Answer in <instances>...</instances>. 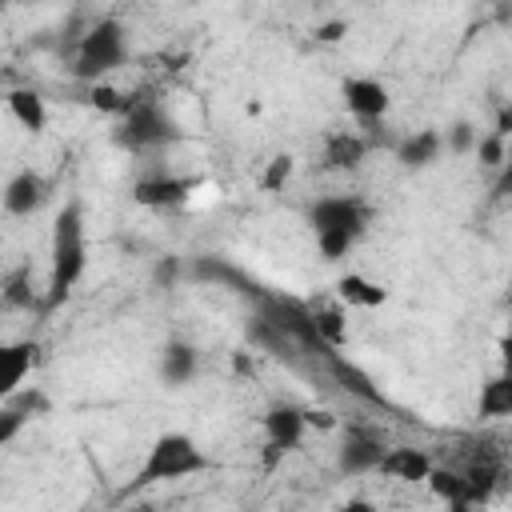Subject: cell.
<instances>
[{
    "mask_svg": "<svg viewBox=\"0 0 512 512\" xmlns=\"http://www.w3.org/2000/svg\"><path fill=\"white\" fill-rule=\"evenodd\" d=\"M112 140H116V148H124V152H148V148H164V144H172L180 132H176V120L160 108V100L156 96H148V92H128V100H124V108H120V116H112Z\"/></svg>",
    "mask_w": 512,
    "mask_h": 512,
    "instance_id": "obj_4",
    "label": "cell"
},
{
    "mask_svg": "<svg viewBox=\"0 0 512 512\" xmlns=\"http://www.w3.org/2000/svg\"><path fill=\"white\" fill-rule=\"evenodd\" d=\"M128 60V28L116 16H100L76 44L72 56V76L92 84V80H108L120 64Z\"/></svg>",
    "mask_w": 512,
    "mask_h": 512,
    "instance_id": "obj_5",
    "label": "cell"
},
{
    "mask_svg": "<svg viewBox=\"0 0 512 512\" xmlns=\"http://www.w3.org/2000/svg\"><path fill=\"white\" fill-rule=\"evenodd\" d=\"M212 468V456L188 436V432H160L140 468H136V480L132 488H152V484H176V480H192V476H204Z\"/></svg>",
    "mask_w": 512,
    "mask_h": 512,
    "instance_id": "obj_3",
    "label": "cell"
},
{
    "mask_svg": "<svg viewBox=\"0 0 512 512\" xmlns=\"http://www.w3.org/2000/svg\"><path fill=\"white\" fill-rule=\"evenodd\" d=\"M36 300H40V292L32 284V268L28 264H16V268H8L0 276V308L28 312V308H36Z\"/></svg>",
    "mask_w": 512,
    "mask_h": 512,
    "instance_id": "obj_19",
    "label": "cell"
},
{
    "mask_svg": "<svg viewBox=\"0 0 512 512\" xmlns=\"http://www.w3.org/2000/svg\"><path fill=\"white\" fill-rule=\"evenodd\" d=\"M4 108H8V116H12L24 132H32V136H40V132L48 128V104H44V96H40L36 88H12V92L4 96Z\"/></svg>",
    "mask_w": 512,
    "mask_h": 512,
    "instance_id": "obj_18",
    "label": "cell"
},
{
    "mask_svg": "<svg viewBox=\"0 0 512 512\" xmlns=\"http://www.w3.org/2000/svg\"><path fill=\"white\" fill-rule=\"evenodd\" d=\"M260 428H264V440L272 448H280L284 456L296 452L308 436V420H304V408L296 404H272L264 416H260Z\"/></svg>",
    "mask_w": 512,
    "mask_h": 512,
    "instance_id": "obj_11",
    "label": "cell"
},
{
    "mask_svg": "<svg viewBox=\"0 0 512 512\" xmlns=\"http://www.w3.org/2000/svg\"><path fill=\"white\" fill-rule=\"evenodd\" d=\"M292 172H296L292 152H276V156L264 164V172H260V188H264V192H280V188L292 180Z\"/></svg>",
    "mask_w": 512,
    "mask_h": 512,
    "instance_id": "obj_25",
    "label": "cell"
},
{
    "mask_svg": "<svg viewBox=\"0 0 512 512\" xmlns=\"http://www.w3.org/2000/svg\"><path fill=\"white\" fill-rule=\"evenodd\" d=\"M472 156L480 160V168H504V160H508V132H500V128L480 132Z\"/></svg>",
    "mask_w": 512,
    "mask_h": 512,
    "instance_id": "obj_23",
    "label": "cell"
},
{
    "mask_svg": "<svg viewBox=\"0 0 512 512\" xmlns=\"http://www.w3.org/2000/svg\"><path fill=\"white\" fill-rule=\"evenodd\" d=\"M336 300L344 308H360V312H372L380 304H388V288L380 280H372L368 272H340L336 276Z\"/></svg>",
    "mask_w": 512,
    "mask_h": 512,
    "instance_id": "obj_16",
    "label": "cell"
},
{
    "mask_svg": "<svg viewBox=\"0 0 512 512\" xmlns=\"http://www.w3.org/2000/svg\"><path fill=\"white\" fill-rule=\"evenodd\" d=\"M36 360H40V344L36 340H8V344H0V404L16 400L24 392V380L36 368Z\"/></svg>",
    "mask_w": 512,
    "mask_h": 512,
    "instance_id": "obj_10",
    "label": "cell"
},
{
    "mask_svg": "<svg viewBox=\"0 0 512 512\" xmlns=\"http://www.w3.org/2000/svg\"><path fill=\"white\" fill-rule=\"evenodd\" d=\"M340 100L360 124H380L392 108V92L376 76H344L340 80Z\"/></svg>",
    "mask_w": 512,
    "mask_h": 512,
    "instance_id": "obj_6",
    "label": "cell"
},
{
    "mask_svg": "<svg viewBox=\"0 0 512 512\" xmlns=\"http://www.w3.org/2000/svg\"><path fill=\"white\" fill-rule=\"evenodd\" d=\"M36 408H44V396H24L20 404H0V452L20 436V428H24V420H28V412H36Z\"/></svg>",
    "mask_w": 512,
    "mask_h": 512,
    "instance_id": "obj_22",
    "label": "cell"
},
{
    "mask_svg": "<svg viewBox=\"0 0 512 512\" xmlns=\"http://www.w3.org/2000/svg\"><path fill=\"white\" fill-rule=\"evenodd\" d=\"M308 224L316 236V252L324 264H340L368 232L372 224V204L356 192H340V196H320L308 208Z\"/></svg>",
    "mask_w": 512,
    "mask_h": 512,
    "instance_id": "obj_2",
    "label": "cell"
},
{
    "mask_svg": "<svg viewBox=\"0 0 512 512\" xmlns=\"http://www.w3.org/2000/svg\"><path fill=\"white\" fill-rule=\"evenodd\" d=\"M384 448L388 444H384L380 432H372V428H348L344 440H340V448H336L340 476H368V472H376Z\"/></svg>",
    "mask_w": 512,
    "mask_h": 512,
    "instance_id": "obj_9",
    "label": "cell"
},
{
    "mask_svg": "<svg viewBox=\"0 0 512 512\" xmlns=\"http://www.w3.org/2000/svg\"><path fill=\"white\" fill-rule=\"evenodd\" d=\"M344 304H328V308H316L312 312V320H308V328H312V336L320 340V344H332V348H340L344 340H348V320H344Z\"/></svg>",
    "mask_w": 512,
    "mask_h": 512,
    "instance_id": "obj_20",
    "label": "cell"
},
{
    "mask_svg": "<svg viewBox=\"0 0 512 512\" xmlns=\"http://www.w3.org/2000/svg\"><path fill=\"white\" fill-rule=\"evenodd\" d=\"M304 420H308V432L312 428H320V432L336 428V412H328V408H304Z\"/></svg>",
    "mask_w": 512,
    "mask_h": 512,
    "instance_id": "obj_28",
    "label": "cell"
},
{
    "mask_svg": "<svg viewBox=\"0 0 512 512\" xmlns=\"http://www.w3.org/2000/svg\"><path fill=\"white\" fill-rule=\"evenodd\" d=\"M480 416L484 420L512 416V380L508 376H492L488 384H480Z\"/></svg>",
    "mask_w": 512,
    "mask_h": 512,
    "instance_id": "obj_21",
    "label": "cell"
},
{
    "mask_svg": "<svg viewBox=\"0 0 512 512\" xmlns=\"http://www.w3.org/2000/svg\"><path fill=\"white\" fill-rule=\"evenodd\" d=\"M428 488H432V496L436 500H444L448 508H456V512H468V508H480L488 496L464 476V472H456V468H436L432 464V472H428V480H424Z\"/></svg>",
    "mask_w": 512,
    "mask_h": 512,
    "instance_id": "obj_13",
    "label": "cell"
},
{
    "mask_svg": "<svg viewBox=\"0 0 512 512\" xmlns=\"http://www.w3.org/2000/svg\"><path fill=\"white\" fill-rule=\"evenodd\" d=\"M364 160H368V140L360 132L336 128L320 144V168L324 172H356Z\"/></svg>",
    "mask_w": 512,
    "mask_h": 512,
    "instance_id": "obj_12",
    "label": "cell"
},
{
    "mask_svg": "<svg viewBox=\"0 0 512 512\" xmlns=\"http://www.w3.org/2000/svg\"><path fill=\"white\" fill-rule=\"evenodd\" d=\"M84 100H88L96 112H104V116H120V108H124V100H128V96H124L120 88H112L108 80H92Z\"/></svg>",
    "mask_w": 512,
    "mask_h": 512,
    "instance_id": "obj_24",
    "label": "cell"
},
{
    "mask_svg": "<svg viewBox=\"0 0 512 512\" xmlns=\"http://www.w3.org/2000/svg\"><path fill=\"white\" fill-rule=\"evenodd\" d=\"M16 4H40V0H16Z\"/></svg>",
    "mask_w": 512,
    "mask_h": 512,
    "instance_id": "obj_30",
    "label": "cell"
},
{
    "mask_svg": "<svg viewBox=\"0 0 512 512\" xmlns=\"http://www.w3.org/2000/svg\"><path fill=\"white\" fill-rule=\"evenodd\" d=\"M192 188L196 180L188 176H172V172H152V176H140L132 184V200L148 212H176L192 200Z\"/></svg>",
    "mask_w": 512,
    "mask_h": 512,
    "instance_id": "obj_7",
    "label": "cell"
},
{
    "mask_svg": "<svg viewBox=\"0 0 512 512\" xmlns=\"http://www.w3.org/2000/svg\"><path fill=\"white\" fill-rule=\"evenodd\" d=\"M172 276H176V260H164V268H156V280L160 284H172Z\"/></svg>",
    "mask_w": 512,
    "mask_h": 512,
    "instance_id": "obj_29",
    "label": "cell"
},
{
    "mask_svg": "<svg viewBox=\"0 0 512 512\" xmlns=\"http://www.w3.org/2000/svg\"><path fill=\"white\" fill-rule=\"evenodd\" d=\"M344 32H348V20H320L312 36H316V44H340Z\"/></svg>",
    "mask_w": 512,
    "mask_h": 512,
    "instance_id": "obj_27",
    "label": "cell"
},
{
    "mask_svg": "<svg viewBox=\"0 0 512 512\" xmlns=\"http://www.w3.org/2000/svg\"><path fill=\"white\" fill-rule=\"evenodd\" d=\"M48 196H52L48 176H40L36 168H20V172L8 176V184L0 188V208H4L8 216L24 220V216H36V212L48 204Z\"/></svg>",
    "mask_w": 512,
    "mask_h": 512,
    "instance_id": "obj_8",
    "label": "cell"
},
{
    "mask_svg": "<svg viewBox=\"0 0 512 512\" xmlns=\"http://www.w3.org/2000/svg\"><path fill=\"white\" fill-rule=\"evenodd\" d=\"M156 372H160V380H164L168 388L192 384V380L200 376V352H196V344H188V340H168V344L160 348V356H156Z\"/></svg>",
    "mask_w": 512,
    "mask_h": 512,
    "instance_id": "obj_14",
    "label": "cell"
},
{
    "mask_svg": "<svg viewBox=\"0 0 512 512\" xmlns=\"http://www.w3.org/2000/svg\"><path fill=\"white\" fill-rule=\"evenodd\" d=\"M0 4H16V0H0Z\"/></svg>",
    "mask_w": 512,
    "mask_h": 512,
    "instance_id": "obj_31",
    "label": "cell"
},
{
    "mask_svg": "<svg viewBox=\"0 0 512 512\" xmlns=\"http://www.w3.org/2000/svg\"><path fill=\"white\" fill-rule=\"evenodd\" d=\"M476 136H480V128L468 124V120H460V124H452V128L444 132V148L456 152V156H468V152L476 148Z\"/></svg>",
    "mask_w": 512,
    "mask_h": 512,
    "instance_id": "obj_26",
    "label": "cell"
},
{
    "mask_svg": "<svg viewBox=\"0 0 512 512\" xmlns=\"http://www.w3.org/2000/svg\"><path fill=\"white\" fill-rule=\"evenodd\" d=\"M380 476L388 480H400V484H424L428 472H432V456L424 448H412V444H400V448H384L380 464H376Z\"/></svg>",
    "mask_w": 512,
    "mask_h": 512,
    "instance_id": "obj_15",
    "label": "cell"
},
{
    "mask_svg": "<svg viewBox=\"0 0 512 512\" xmlns=\"http://www.w3.org/2000/svg\"><path fill=\"white\" fill-rule=\"evenodd\" d=\"M444 156V132L440 128H416L396 144V160L400 168H432Z\"/></svg>",
    "mask_w": 512,
    "mask_h": 512,
    "instance_id": "obj_17",
    "label": "cell"
},
{
    "mask_svg": "<svg viewBox=\"0 0 512 512\" xmlns=\"http://www.w3.org/2000/svg\"><path fill=\"white\" fill-rule=\"evenodd\" d=\"M88 268V228H84V208L80 200H68L56 220H52V240H48V284H44V308H60L72 288L80 284Z\"/></svg>",
    "mask_w": 512,
    "mask_h": 512,
    "instance_id": "obj_1",
    "label": "cell"
}]
</instances>
